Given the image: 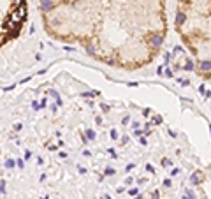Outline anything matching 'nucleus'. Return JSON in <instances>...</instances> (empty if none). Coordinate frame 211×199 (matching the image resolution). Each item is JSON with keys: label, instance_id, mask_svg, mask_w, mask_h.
Listing matches in <instances>:
<instances>
[{"label": "nucleus", "instance_id": "2", "mask_svg": "<svg viewBox=\"0 0 211 199\" xmlns=\"http://www.w3.org/2000/svg\"><path fill=\"white\" fill-rule=\"evenodd\" d=\"M174 28L194 58L197 76L211 79V0H178Z\"/></svg>", "mask_w": 211, "mask_h": 199}, {"label": "nucleus", "instance_id": "1", "mask_svg": "<svg viewBox=\"0 0 211 199\" xmlns=\"http://www.w3.org/2000/svg\"><path fill=\"white\" fill-rule=\"evenodd\" d=\"M40 16L53 39L123 71L150 65L167 35L166 0H60Z\"/></svg>", "mask_w": 211, "mask_h": 199}, {"label": "nucleus", "instance_id": "3", "mask_svg": "<svg viewBox=\"0 0 211 199\" xmlns=\"http://www.w3.org/2000/svg\"><path fill=\"white\" fill-rule=\"evenodd\" d=\"M55 2H60V0H39V5H49V4H55Z\"/></svg>", "mask_w": 211, "mask_h": 199}]
</instances>
